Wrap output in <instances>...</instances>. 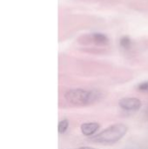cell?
<instances>
[{"instance_id":"6da1fadb","label":"cell","mask_w":148,"mask_h":149,"mask_svg":"<svg viewBox=\"0 0 148 149\" xmlns=\"http://www.w3.org/2000/svg\"><path fill=\"white\" fill-rule=\"evenodd\" d=\"M127 130L128 127L125 124H114L108 127L97 135L91 137V141L98 144L111 145L120 141L126 135Z\"/></svg>"},{"instance_id":"7a4b0ae2","label":"cell","mask_w":148,"mask_h":149,"mask_svg":"<svg viewBox=\"0 0 148 149\" xmlns=\"http://www.w3.org/2000/svg\"><path fill=\"white\" fill-rule=\"evenodd\" d=\"M65 100L72 105L77 107H84L95 103L100 98V93L94 90L72 89L65 93Z\"/></svg>"},{"instance_id":"3957f363","label":"cell","mask_w":148,"mask_h":149,"mask_svg":"<svg viewBox=\"0 0 148 149\" xmlns=\"http://www.w3.org/2000/svg\"><path fill=\"white\" fill-rule=\"evenodd\" d=\"M120 107L126 111H138L140 109L142 103L137 98H124L120 100Z\"/></svg>"},{"instance_id":"277c9868","label":"cell","mask_w":148,"mask_h":149,"mask_svg":"<svg viewBox=\"0 0 148 149\" xmlns=\"http://www.w3.org/2000/svg\"><path fill=\"white\" fill-rule=\"evenodd\" d=\"M99 128V125L96 122H89L84 123L81 125V132L85 136L93 135Z\"/></svg>"},{"instance_id":"5b68a950","label":"cell","mask_w":148,"mask_h":149,"mask_svg":"<svg viewBox=\"0 0 148 149\" xmlns=\"http://www.w3.org/2000/svg\"><path fill=\"white\" fill-rule=\"evenodd\" d=\"M68 126H69V122L67 120H61L59 123H58V133L59 134H64L67 128H68Z\"/></svg>"},{"instance_id":"8992f818","label":"cell","mask_w":148,"mask_h":149,"mask_svg":"<svg viewBox=\"0 0 148 149\" xmlns=\"http://www.w3.org/2000/svg\"><path fill=\"white\" fill-rule=\"evenodd\" d=\"M95 40H96L98 43L105 44V43L106 42V38L104 37V36L101 35V34H96V35H95Z\"/></svg>"},{"instance_id":"52a82bcc","label":"cell","mask_w":148,"mask_h":149,"mask_svg":"<svg viewBox=\"0 0 148 149\" xmlns=\"http://www.w3.org/2000/svg\"><path fill=\"white\" fill-rule=\"evenodd\" d=\"M139 90L140 91H148V81H145L138 86Z\"/></svg>"},{"instance_id":"ba28073f","label":"cell","mask_w":148,"mask_h":149,"mask_svg":"<svg viewBox=\"0 0 148 149\" xmlns=\"http://www.w3.org/2000/svg\"><path fill=\"white\" fill-rule=\"evenodd\" d=\"M129 44H130V42H129V40H127V39H123V40L121 41V45H122V46H123L124 48H127V47L129 46Z\"/></svg>"},{"instance_id":"9c48e42d","label":"cell","mask_w":148,"mask_h":149,"mask_svg":"<svg viewBox=\"0 0 148 149\" xmlns=\"http://www.w3.org/2000/svg\"><path fill=\"white\" fill-rule=\"evenodd\" d=\"M76 149H96V148H90V147H83V148H76Z\"/></svg>"}]
</instances>
